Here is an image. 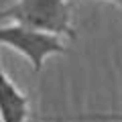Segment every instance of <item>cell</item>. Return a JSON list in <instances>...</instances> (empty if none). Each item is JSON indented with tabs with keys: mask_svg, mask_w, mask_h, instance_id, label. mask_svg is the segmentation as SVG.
<instances>
[{
	"mask_svg": "<svg viewBox=\"0 0 122 122\" xmlns=\"http://www.w3.org/2000/svg\"><path fill=\"white\" fill-rule=\"evenodd\" d=\"M18 22L55 37L75 39L71 0H12L0 8V22Z\"/></svg>",
	"mask_w": 122,
	"mask_h": 122,
	"instance_id": "cell-1",
	"label": "cell"
},
{
	"mask_svg": "<svg viewBox=\"0 0 122 122\" xmlns=\"http://www.w3.org/2000/svg\"><path fill=\"white\" fill-rule=\"evenodd\" d=\"M0 45L14 49L26 57L35 73H41L45 61L51 55H65L67 47L61 41V37L47 35L41 30L29 29L18 22H8V25H0Z\"/></svg>",
	"mask_w": 122,
	"mask_h": 122,
	"instance_id": "cell-2",
	"label": "cell"
},
{
	"mask_svg": "<svg viewBox=\"0 0 122 122\" xmlns=\"http://www.w3.org/2000/svg\"><path fill=\"white\" fill-rule=\"evenodd\" d=\"M29 116V96L14 86L0 63V122H26Z\"/></svg>",
	"mask_w": 122,
	"mask_h": 122,
	"instance_id": "cell-3",
	"label": "cell"
},
{
	"mask_svg": "<svg viewBox=\"0 0 122 122\" xmlns=\"http://www.w3.org/2000/svg\"><path fill=\"white\" fill-rule=\"evenodd\" d=\"M47 122H122L120 112H96V114H73V116H35Z\"/></svg>",
	"mask_w": 122,
	"mask_h": 122,
	"instance_id": "cell-4",
	"label": "cell"
},
{
	"mask_svg": "<svg viewBox=\"0 0 122 122\" xmlns=\"http://www.w3.org/2000/svg\"><path fill=\"white\" fill-rule=\"evenodd\" d=\"M104 2H108V4H112L114 8H118L122 12V0H104Z\"/></svg>",
	"mask_w": 122,
	"mask_h": 122,
	"instance_id": "cell-5",
	"label": "cell"
}]
</instances>
